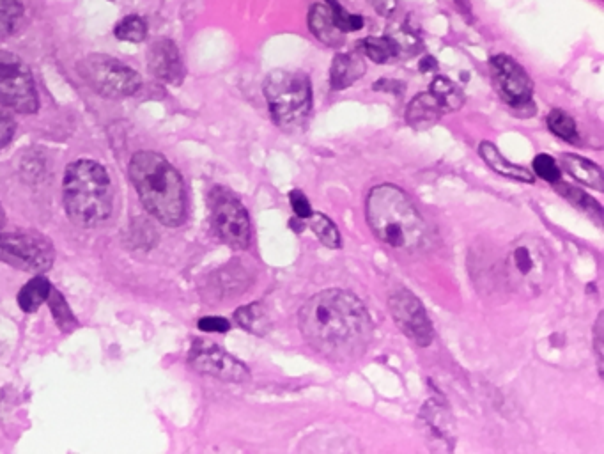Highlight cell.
I'll return each instance as SVG.
<instances>
[{
    "label": "cell",
    "instance_id": "1",
    "mask_svg": "<svg viewBox=\"0 0 604 454\" xmlns=\"http://www.w3.org/2000/svg\"><path fill=\"white\" fill-rule=\"evenodd\" d=\"M305 341L330 361L360 357L372 339V321L353 293L326 290L310 298L300 311Z\"/></svg>",
    "mask_w": 604,
    "mask_h": 454
},
{
    "label": "cell",
    "instance_id": "2",
    "mask_svg": "<svg viewBox=\"0 0 604 454\" xmlns=\"http://www.w3.org/2000/svg\"><path fill=\"white\" fill-rule=\"evenodd\" d=\"M144 208L163 226L178 227L186 217L185 181L167 158L155 151L135 153L128 165Z\"/></svg>",
    "mask_w": 604,
    "mask_h": 454
},
{
    "label": "cell",
    "instance_id": "3",
    "mask_svg": "<svg viewBox=\"0 0 604 454\" xmlns=\"http://www.w3.org/2000/svg\"><path fill=\"white\" fill-rule=\"evenodd\" d=\"M365 212L372 233L388 247L417 251L426 245V222L401 188L390 183L372 188Z\"/></svg>",
    "mask_w": 604,
    "mask_h": 454
},
{
    "label": "cell",
    "instance_id": "4",
    "mask_svg": "<svg viewBox=\"0 0 604 454\" xmlns=\"http://www.w3.org/2000/svg\"><path fill=\"white\" fill-rule=\"evenodd\" d=\"M62 196L68 219L84 229L103 224L114 208V190L109 173L94 160H77L68 165Z\"/></svg>",
    "mask_w": 604,
    "mask_h": 454
},
{
    "label": "cell",
    "instance_id": "5",
    "mask_svg": "<svg viewBox=\"0 0 604 454\" xmlns=\"http://www.w3.org/2000/svg\"><path fill=\"white\" fill-rule=\"evenodd\" d=\"M264 96L272 118L282 128H295L312 109L310 79L300 71H272L264 82Z\"/></svg>",
    "mask_w": 604,
    "mask_h": 454
},
{
    "label": "cell",
    "instance_id": "6",
    "mask_svg": "<svg viewBox=\"0 0 604 454\" xmlns=\"http://www.w3.org/2000/svg\"><path fill=\"white\" fill-rule=\"evenodd\" d=\"M77 71L94 93L112 100L133 96L142 86L137 71L110 55H87L77 64Z\"/></svg>",
    "mask_w": 604,
    "mask_h": 454
},
{
    "label": "cell",
    "instance_id": "7",
    "mask_svg": "<svg viewBox=\"0 0 604 454\" xmlns=\"http://www.w3.org/2000/svg\"><path fill=\"white\" fill-rule=\"evenodd\" d=\"M548 249L539 238H521L512 245L505 258V270L509 282L518 291L532 295L543 286L548 277Z\"/></svg>",
    "mask_w": 604,
    "mask_h": 454
},
{
    "label": "cell",
    "instance_id": "8",
    "mask_svg": "<svg viewBox=\"0 0 604 454\" xmlns=\"http://www.w3.org/2000/svg\"><path fill=\"white\" fill-rule=\"evenodd\" d=\"M211 222L218 238L231 249L243 251L250 245L252 227L245 206L229 190L215 187L210 194Z\"/></svg>",
    "mask_w": 604,
    "mask_h": 454
},
{
    "label": "cell",
    "instance_id": "9",
    "mask_svg": "<svg viewBox=\"0 0 604 454\" xmlns=\"http://www.w3.org/2000/svg\"><path fill=\"white\" fill-rule=\"evenodd\" d=\"M54 258V247L45 236L27 231H0V261L11 267L32 274H43L54 265Z\"/></svg>",
    "mask_w": 604,
    "mask_h": 454
},
{
    "label": "cell",
    "instance_id": "10",
    "mask_svg": "<svg viewBox=\"0 0 604 454\" xmlns=\"http://www.w3.org/2000/svg\"><path fill=\"white\" fill-rule=\"evenodd\" d=\"M0 103L18 114H36L39 109L29 66L9 52H0Z\"/></svg>",
    "mask_w": 604,
    "mask_h": 454
},
{
    "label": "cell",
    "instance_id": "11",
    "mask_svg": "<svg viewBox=\"0 0 604 454\" xmlns=\"http://www.w3.org/2000/svg\"><path fill=\"white\" fill-rule=\"evenodd\" d=\"M491 77L496 91L512 109H532L534 84L523 66H519L511 55H495L489 61Z\"/></svg>",
    "mask_w": 604,
    "mask_h": 454
},
{
    "label": "cell",
    "instance_id": "12",
    "mask_svg": "<svg viewBox=\"0 0 604 454\" xmlns=\"http://www.w3.org/2000/svg\"><path fill=\"white\" fill-rule=\"evenodd\" d=\"M188 362L195 371L215 376L224 382L243 384L250 380V373L243 362L234 359L231 353L225 352L220 346L213 345L210 341L195 339L194 345L188 353Z\"/></svg>",
    "mask_w": 604,
    "mask_h": 454
},
{
    "label": "cell",
    "instance_id": "13",
    "mask_svg": "<svg viewBox=\"0 0 604 454\" xmlns=\"http://www.w3.org/2000/svg\"><path fill=\"white\" fill-rule=\"evenodd\" d=\"M388 307L395 325L401 329L404 336L410 337L411 341H415L419 346L431 345L434 337L433 325L419 298L411 291L397 290L388 300Z\"/></svg>",
    "mask_w": 604,
    "mask_h": 454
},
{
    "label": "cell",
    "instance_id": "14",
    "mask_svg": "<svg viewBox=\"0 0 604 454\" xmlns=\"http://www.w3.org/2000/svg\"><path fill=\"white\" fill-rule=\"evenodd\" d=\"M148 66L155 79L167 84H179L185 75L179 48L172 40L155 41L148 52Z\"/></svg>",
    "mask_w": 604,
    "mask_h": 454
},
{
    "label": "cell",
    "instance_id": "15",
    "mask_svg": "<svg viewBox=\"0 0 604 454\" xmlns=\"http://www.w3.org/2000/svg\"><path fill=\"white\" fill-rule=\"evenodd\" d=\"M310 32L326 47H342L346 41V34L333 22L332 11L328 4H314L309 11Z\"/></svg>",
    "mask_w": 604,
    "mask_h": 454
},
{
    "label": "cell",
    "instance_id": "16",
    "mask_svg": "<svg viewBox=\"0 0 604 454\" xmlns=\"http://www.w3.org/2000/svg\"><path fill=\"white\" fill-rule=\"evenodd\" d=\"M443 116L442 105L431 93L417 94L406 109V123L415 130H429Z\"/></svg>",
    "mask_w": 604,
    "mask_h": 454
},
{
    "label": "cell",
    "instance_id": "17",
    "mask_svg": "<svg viewBox=\"0 0 604 454\" xmlns=\"http://www.w3.org/2000/svg\"><path fill=\"white\" fill-rule=\"evenodd\" d=\"M482 160L500 176H505L509 180L519 181V183H534L535 176L521 165H514L498 151L493 142L484 141L479 146Z\"/></svg>",
    "mask_w": 604,
    "mask_h": 454
},
{
    "label": "cell",
    "instance_id": "18",
    "mask_svg": "<svg viewBox=\"0 0 604 454\" xmlns=\"http://www.w3.org/2000/svg\"><path fill=\"white\" fill-rule=\"evenodd\" d=\"M365 63L357 54H339L333 59L330 84L333 91H342L364 77Z\"/></svg>",
    "mask_w": 604,
    "mask_h": 454
},
{
    "label": "cell",
    "instance_id": "19",
    "mask_svg": "<svg viewBox=\"0 0 604 454\" xmlns=\"http://www.w3.org/2000/svg\"><path fill=\"white\" fill-rule=\"evenodd\" d=\"M560 164H562L567 174L573 176L574 180L580 181V183L587 185V187L594 188L597 192H603V171H601L599 165L590 162L587 158L571 155V153L562 155Z\"/></svg>",
    "mask_w": 604,
    "mask_h": 454
},
{
    "label": "cell",
    "instance_id": "20",
    "mask_svg": "<svg viewBox=\"0 0 604 454\" xmlns=\"http://www.w3.org/2000/svg\"><path fill=\"white\" fill-rule=\"evenodd\" d=\"M387 38L394 41V45L397 47V54L399 55L417 54L420 48H422L420 32L408 20L395 22L394 25H390L388 27Z\"/></svg>",
    "mask_w": 604,
    "mask_h": 454
},
{
    "label": "cell",
    "instance_id": "21",
    "mask_svg": "<svg viewBox=\"0 0 604 454\" xmlns=\"http://www.w3.org/2000/svg\"><path fill=\"white\" fill-rule=\"evenodd\" d=\"M50 290H52V286H50L47 277L38 275V277H34V279L27 282L18 293V306L24 313H36L41 304L47 300Z\"/></svg>",
    "mask_w": 604,
    "mask_h": 454
},
{
    "label": "cell",
    "instance_id": "22",
    "mask_svg": "<svg viewBox=\"0 0 604 454\" xmlns=\"http://www.w3.org/2000/svg\"><path fill=\"white\" fill-rule=\"evenodd\" d=\"M234 320L240 325L241 329L252 332L256 336H264L270 330V318L264 309L263 304L254 302L243 306L234 313Z\"/></svg>",
    "mask_w": 604,
    "mask_h": 454
},
{
    "label": "cell",
    "instance_id": "23",
    "mask_svg": "<svg viewBox=\"0 0 604 454\" xmlns=\"http://www.w3.org/2000/svg\"><path fill=\"white\" fill-rule=\"evenodd\" d=\"M434 98L442 105L443 112H454L463 107L465 103V94L461 91V87L456 86L452 80L445 77H438L431 84V91Z\"/></svg>",
    "mask_w": 604,
    "mask_h": 454
},
{
    "label": "cell",
    "instance_id": "24",
    "mask_svg": "<svg viewBox=\"0 0 604 454\" xmlns=\"http://www.w3.org/2000/svg\"><path fill=\"white\" fill-rule=\"evenodd\" d=\"M48 307H50V311H52V316H54L55 323H57V327L64 334H71L73 330L78 329V321L75 318V314L71 313L70 306H68V302H66V298L62 295L61 291L50 290L48 293Z\"/></svg>",
    "mask_w": 604,
    "mask_h": 454
},
{
    "label": "cell",
    "instance_id": "25",
    "mask_svg": "<svg viewBox=\"0 0 604 454\" xmlns=\"http://www.w3.org/2000/svg\"><path fill=\"white\" fill-rule=\"evenodd\" d=\"M555 187H557L560 196L566 197L569 203L578 206L583 212L589 213L601 224V220H603V208H601V204L594 201L592 197L587 196L580 188L573 187L569 183H560V181H557Z\"/></svg>",
    "mask_w": 604,
    "mask_h": 454
},
{
    "label": "cell",
    "instance_id": "26",
    "mask_svg": "<svg viewBox=\"0 0 604 454\" xmlns=\"http://www.w3.org/2000/svg\"><path fill=\"white\" fill-rule=\"evenodd\" d=\"M310 229L318 236L319 242L326 245L328 249H339L342 245L341 233L332 220L323 213H312L310 217Z\"/></svg>",
    "mask_w": 604,
    "mask_h": 454
},
{
    "label": "cell",
    "instance_id": "27",
    "mask_svg": "<svg viewBox=\"0 0 604 454\" xmlns=\"http://www.w3.org/2000/svg\"><path fill=\"white\" fill-rule=\"evenodd\" d=\"M114 36L117 40L142 43L148 36V22L139 15L124 16L114 27Z\"/></svg>",
    "mask_w": 604,
    "mask_h": 454
},
{
    "label": "cell",
    "instance_id": "28",
    "mask_svg": "<svg viewBox=\"0 0 604 454\" xmlns=\"http://www.w3.org/2000/svg\"><path fill=\"white\" fill-rule=\"evenodd\" d=\"M24 16L22 0H0V38H8Z\"/></svg>",
    "mask_w": 604,
    "mask_h": 454
},
{
    "label": "cell",
    "instance_id": "29",
    "mask_svg": "<svg viewBox=\"0 0 604 454\" xmlns=\"http://www.w3.org/2000/svg\"><path fill=\"white\" fill-rule=\"evenodd\" d=\"M548 128L564 141L573 142V144L580 141L576 121L564 110H551L550 116H548Z\"/></svg>",
    "mask_w": 604,
    "mask_h": 454
},
{
    "label": "cell",
    "instance_id": "30",
    "mask_svg": "<svg viewBox=\"0 0 604 454\" xmlns=\"http://www.w3.org/2000/svg\"><path fill=\"white\" fill-rule=\"evenodd\" d=\"M362 43H364L365 55L371 57L374 63L385 64L399 55L397 54V47H395L394 41L388 40L387 36H381V38L371 36V38H367Z\"/></svg>",
    "mask_w": 604,
    "mask_h": 454
},
{
    "label": "cell",
    "instance_id": "31",
    "mask_svg": "<svg viewBox=\"0 0 604 454\" xmlns=\"http://www.w3.org/2000/svg\"><path fill=\"white\" fill-rule=\"evenodd\" d=\"M328 8L332 11L333 22L341 29L344 34L346 32H357L364 29L365 20L360 15H353L346 9L342 8L337 0H326Z\"/></svg>",
    "mask_w": 604,
    "mask_h": 454
},
{
    "label": "cell",
    "instance_id": "32",
    "mask_svg": "<svg viewBox=\"0 0 604 454\" xmlns=\"http://www.w3.org/2000/svg\"><path fill=\"white\" fill-rule=\"evenodd\" d=\"M534 171L539 178H543L548 183H557V181H560V174H562L555 158L546 155V153H541V155L535 157Z\"/></svg>",
    "mask_w": 604,
    "mask_h": 454
},
{
    "label": "cell",
    "instance_id": "33",
    "mask_svg": "<svg viewBox=\"0 0 604 454\" xmlns=\"http://www.w3.org/2000/svg\"><path fill=\"white\" fill-rule=\"evenodd\" d=\"M289 201H291V206H293V210H295L296 217L298 219H310L312 217V206H310L309 199L307 196L300 192V190H293L291 194H289Z\"/></svg>",
    "mask_w": 604,
    "mask_h": 454
},
{
    "label": "cell",
    "instance_id": "34",
    "mask_svg": "<svg viewBox=\"0 0 604 454\" xmlns=\"http://www.w3.org/2000/svg\"><path fill=\"white\" fill-rule=\"evenodd\" d=\"M16 125L11 116L0 110V151L8 146L15 137Z\"/></svg>",
    "mask_w": 604,
    "mask_h": 454
},
{
    "label": "cell",
    "instance_id": "35",
    "mask_svg": "<svg viewBox=\"0 0 604 454\" xmlns=\"http://www.w3.org/2000/svg\"><path fill=\"white\" fill-rule=\"evenodd\" d=\"M197 327L204 330V332H227L231 329V323L225 318H218V316H206V318L199 320Z\"/></svg>",
    "mask_w": 604,
    "mask_h": 454
},
{
    "label": "cell",
    "instance_id": "36",
    "mask_svg": "<svg viewBox=\"0 0 604 454\" xmlns=\"http://www.w3.org/2000/svg\"><path fill=\"white\" fill-rule=\"evenodd\" d=\"M603 343V314H599L596 330H594V346H596L597 368H599L601 375H603Z\"/></svg>",
    "mask_w": 604,
    "mask_h": 454
},
{
    "label": "cell",
    "instance_id": "37",
    "mask_svg": "<svg viewBox=\"0 0 604 454\" xmlns=\"http://www.w3.org/2000/svg\"><path fill=\"white\" fill-rule=\"evenodd\" d=\"M371 6L378 15L390 18L399 8V0H371Z\"/></svg>",
    "mask_w": 604,
    "mask_h": 454
},
{
    "label": "cell",
    "instance_id": "38",
    "mask_svg": "<svg viewBox=\"0 0 604 454\" xmlns=\"http://www.w3.org/2000/svg\"><path fill=\"white\" fill-rule=\"evenodd\" d=\"M374 89H376V91H387V93L399 94L403 91L404 86L401 82H397V80H380V82L374 84Z\"/></svg>",
    "mask_w": 604,
    "mask_h": 454
},
{
    "label": "cell",
    "instance_id": "39",
    "mask_svg": "<svg viewBox=\"0 0 604 454\" xmlns=\"http://www.w3.org/2000/svg\"><path fill=\"white\" fill-rule=\"evenodd\" d=\"M456 8L459 9V13L465 16L466 20L472 24L473 22V8L470 0H454Z\"/></svg>",
    "mask_w": 604,
    "mask_h": 454
},
{
    "label": "cell",
    "instance_id": "40",
    "mask_svg": "<svg viewBox=\"0 0 604 454\" xmlns=\"http://www.w3.org/2000/svg\"><path fill=\"white\" fill-rule=\"evenodd\" d=\"M436 66H438V64H436V61H434L433 57H424V59H422V63H420V70L424 71V73H427V71L434 70Z\"/></svg>",
    "mask_w": 604,
    "mask_h": 454
},
{
    "label": "cell",
    "instance_id": "41",
    "mask_svg": "<svg viewBox=\"0 0 604 454\" xmlns=\"http://www.w3.org/2000/svg\"><path fill=\"white\" fill-rule=\"evenodd\" d=\"M4 222H6V215H4V208H2V204H0V231H2V227H4Z\"/></svg>",
    "mask_w": 604,
    "mask_h": 454
}]
</instances>
